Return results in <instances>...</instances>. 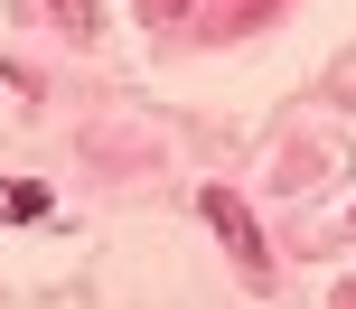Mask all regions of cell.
I'll return each instance as SVG.
<instances>
[{"instance_id": "obj_1", "label": "cell", "mask_w": 356, "mask_h": 309, "mask_svg": "<svg viewBox=\"0 0 356 309\" xmlns=\"http://www.w3.org/2000/svg\"><path fill=\"white\" fill-rule=\"evenodd\" d=\"M197 216H207V235L225 244L234 253V272L244 281H272V253H263V225L244 216V197H234V187H207V197H197Z\"/></svg>"}, {"instance_id": "obj_3", "label": "cell", "mask_w": 356, "mask_h": 309, "mask_svg": "<svg viewBox=\"0 0 356 309\" xmlns=\"http://www.w3.org/2000/svg\"><path fill=\"white\" fill-rule=\"evenodd\" d=\"M47 10L66 19V37H94V10H85V0H47Z\"/></svg>"}, {"instance_id": "obj_2", "label": "cell", "mask_w": 356, "mask_h": 309, "mask_svg": "<svg viewBox=\"0 0 356 309\" xmlns=\"http://www.w3.org/2000/svg\"><path fill=\"white\" fill-rule=\"evenodd\" d=\"M56 216V197L38 178H0V225H47Z\"/></svg>"}, {"instance_id": "obj_4", "label": "cell", "mask_w": 356, "mask_h": 309, "mask_svg": "<svg viewBox=\"0 0 356 309\" xmlns=\"http://www.w3.org/2000/svg\"><path fill=\"white\" fill-rule=\"evenodd\" d=\"M347 309H356V291H347Z\"/></svg>"}]
</instances>
